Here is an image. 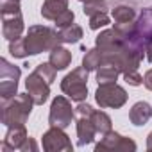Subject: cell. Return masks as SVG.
Wrapping results in <instances>:
<instances>
[{
  "label": "cell",
  "instance_id": "4dcf8cb0",
  "mask_svg": "<svg viewBox=\"0 0 152 152\" xmlns=\"http://www.w3.org/2000/svg\"><path fill=\"white\" fill-rule=\"evenodd\" d=\"M145 57H147L148 63H152V41L145 45Z\"/></svg>",
  "mask_w": 152,
  "mask_h": 152
},
{
  "label": "cell",
  "instance_id": "d4e9b609",
  "mask_svg": "<svg viewBox=\"0 0 152 152\" xmlns=\"http://www.w3.org/2000/svg\"><path fill=\"white\" fill-rule=\"evenodd\" d=\"M20 11V0H0V15H15Z\"/></svg>",
  "mask_w": 152,
  "mask_h": 152
},
{
  "label": "cell",
  "instance_id": "f1b7e54d",
  "mask_svg": "<svg viewBox=\"0 0 152 152\" xmlns=\"http://www.w3.org/2000/svg\"><path fill=\"white\" fill-rule=\"evenodd\" d=\"M27 150H38V145H36V141L32 138H27V141L22 147V152H27Z\"/></svg>",
  "mask_w": 152,
  "mask_h": 152
},
{
  "label": "cell",
  "instance_id": "8992f818",
  "mask_svg": "<svg viewBox=\"0 0 152 152\" xmlns=\"http://www.w3.org/2000/svg\"><path fill=\"white\" fill-rule=\"evenodd\" d=\"M41 143H43V150H47V152H72L73 150V145H72L68 134L61 127H50L43 134Z\"/></svg>",
  "mask_w": 152,
  "mask_h": 152
},
{
  "label": "cell",
  "instance_id": "cb8c5ba5",
  "mask_svg": "<svg viewBox=\"0 0 152 152\" xmlns=\"http://www.w3.org/2000/svg\"><path fill=\"white\" fill-rule=\"evenodd\" d=\"M34 72H38L41 77H43L47 83H50V84L56 81V72H57V70H56L50 63H41V64H38Z\"/></svg>",
  "mask_w": 152,
  "mask_h": 152
},
{
  "label": "cell",
  "instance_id": "4fadbf2b",
  "mask_svg": "<svg viewBox=\"0 0 152 152\" xmlns=\"http://www.w3.org/2000/svg\"><path fill=\"white\" fill-rule=\"evenodd\" d=\"M152 118V106L148 102H136L129 111V120L132 125H145Z\"/></svg>",
  "mask_w": 152,
  "mask_h": 152
},
{
  "label": "cell",
  "instance_id": "ac0fdd59",
  "mask_svg": "<svg viewBox=\"0 0 152 152\" xmlns=\"http://www.w3.org/2000/svg\"><path fill=\"white\" fill-rule=\"evenodd\" d=\"M91 122H93V125H95V129H97V134H100V136H104L106 132H109V131H111V125H113L109 115L104 113V111H93Z\"/></svg>",
  "mask_w": 152,
  "mask_h": 152
},
{
  "label": "cell",
  "instance_id": "ffe728a7",
  "mask_svg": "<svg viewBox=\"0 0 152 152\" xmlns=\"http://www.w3.org/2000/svg\"><path fill=\"white\" fill-rule=\"evenodd\" d=\"M111 16L115 20V23H129V22H134L136 11L131 6H116L111 11Z\"/></svg>",
  "mask_w": 152,
  "mask_h": 152
},
{
  "label": "cell",
  "instance_id": "2e32d148",
  "mask_svg": "<svg viewBox=\"0 0 152 152\" xmlns=\"http://www.w3.org/2000/svg\"><path fill=\"white\" fill-rule=\"evenodd\" d=\"M120 75V70L115 66V64H109V63H102L97 70V83L99 84H104V83H116Z\"/></svg>",
  "mask_w": 152,
  "mask_h": 152
},
{
  "label": "cell",
  "instance_id": "f546056e",
  "mask_svg": "<svg viewBox=\"0 0 152 152\" xmlns=\"http://www.w3.org/2000/svg\"><path fill=\"white\" fill-rule=\"evenodd\" d=\"M143 84H145V88H147V90H150V91H152V70H148V72L143 75Z\"/></svg>",
  "mask_w": 152,
  "mask_h": 152
},
{
  "label": "cell",
  "instance_id": "d6a6232c",
  "mask_svg": "<svg viewBox=\"0 0 152 152\" xmlns=\"http://www.w3.org/2000/svg\"><path fill=\"white\" fill-rule=\"evenodd\" d=\"M79 2H83V4H86V2H93V0H79Z\"/></svg>",
  "mask_w": 152,
  "mask_h": 152
},
{
  "label": "cell",
  "instance_id": "1f68e13d",
  "mask_svg": "<svg viewBox=\"0 0 152 152\" xmlns=\"http://www.w3.org/2000/svg\"><path fill=\"white\" fill-rule=\"evenodd\" d=\"M147 150H150V152H152V132L147 136Z\"/></svg>",
  "mask_w": 152,
  "mask_h": 152
},
{
  "label": "cell",
  "instance_id": "7c38bea8",
  "mask_svg": "<svg viewBox=\"0 0 152 152\" xmlns=\"http://www.w3.org/2000/svg\"><path fill=\"white\" fill-rule=\"evenodd\" d=\"M136 31L145 45L152 41V7H147L140 13L136 20Z\"/></svg>",
  "mask_w": 152,
  "mask_h": 152
},
{
  "label": "cell",
  "instance_id": "9a60e30c",
  "mask_svg": "<svg viewBox=\"0 0 152 152\" xmlns=\"http://www.w3.org/2000/svg\"><path fill=\"white\" fill-rule=\"evenodd\" d=\"M48 63L56 68V70H64L70 66L72 63V52L64 47H56L50 50V56H48Z\"/></svg>",
  "mask_w": 152,
  "mask_h": 152
},
{
  "label": "cell",
  "instance_id": "603a6c76",
  "mask_svg": "<svg viewBox=\"0 0 152 152\" xmlns=\"http://www.w3.org/2000/svg\"><path fill=\"white\" fill-rule=\"evenodd\" d=\"M106 25H109L107 11H100V13H95L90 16V29L91 31H99L100 27H106Z\"/></svg>",
  "mask_w": 152,
  "mask_h": 152
},
{
  "label": "cell",
  "instance_id": "484cf974",
  "mask_svg": "<svg viewBox=\"0 0 152 152\" xmlns=\"http://www.w3.org/2000/svg\"><path fill=\"white\" fill-rule=\"evenodd\" d=\"M83 11H84L86 16H91V15H95V13L107 11V6H106L104 0H93V2H86V4H84Z\"/></svg>",
  "mask_w": 152,
  "mask_h": 152
},
{
  "label": "cell",
  "instance_id": "83f0119b",
  "mask_svg": "<svg viewBox=\"0 0 152 152\" xmlns=\"http://www.w3.org/2000/svg\"><path fill=\"white\" fill-rule=\"evenodd\" d=\"M124 79H125V83L131 84V86H141V84H143V77L138 73V70L124 73Z\"/></svg>",
  "mask_w": 152,
  "mask_h": 152
},
{
  "label": "cell",
  "instance_id": "9c48e42d",
  "mask_svg": "<svg viewBox=\"0 0 152 152\" xmlns=\"http://www.w3.org/2000/svg\"><path fill=\"white\" fill-rule=\"evenodd\" d=\"M23 18H22V13H15V15H2V34L6 39L13 41V39H18L22 38L23 34Z\"/></svg>",
  "mask_w": 152,
  "mask_h": 152
},
{
  "label": "cell",
  "instance_id": "30bf717a",
  "mask_svg": "<svg viewBox=\"0 0 152 152\" xmlns=\"http://www.w3.org/2000/svg\"><path fill=\"white\" fill-rule=\"evenodd\" d=\"M27 131H25V125H13L7 129L6 132V138L2 141V152H7V150H22L23 143L27 141Z\"/></svg>",
  "mask_w": 152,
  "mask_h": 152
},
{
  "label": "cell",
  "instance_id": "d6986e66",
  "mask_svg": "<svg viewBox=\"0 0 152 152\" xmlns=\"http://www.w3.org/2000/svg\"><path fill=\"white\" fill-rule=\"evenodd\" d=\"M22 75L20 66L11 64L7 59H0V81H18Z\"/></svg>",
  "mask_w": 152,
  "mask_h": 152
},
{
  "label": "cell",
  "instance_id": "44dd1931",
  "mask_svg": "<svg viewBox=\"0 0 152 152\" xmlns=\"http://www.w3.org/2000/svg\"><path fill=\"white\" fill-rule=\"evenodd\" d=\"M102 64V52L95 47L91 50H88L83 57V66L88 70V72H93V70H99V66Z\"/></svg>",
  "mask_w": 152,
  "mask_h": 152
},
{
  "label": "cell",
  "instance_id": "7a4b0ae2",
  "mask_svg": "<svg viewBox=\"0 0 152 152\" xmlns=\"http://www.w3.org/2000/svg\"><path fill=\"white\" fill-rule=\"evenodd\" d=\"M25 48L29 56H36L41 52H50L52 48L59 47L63 41L59 39L57 31L45 27V25H32L25 34Z\"/></svg>",
  "mask_w": 152,
  "mask_h": 152
},
{
  "label": "cell",
  "instance_id": "ba28073f",
  "mask_svg": "<svg viewBox=\"0 0 152 152\" xmlns=\"http://www.w3.org/2000/svg\"><path fill=\"white\" fill-rule=\"evenodd\" d=\"M95 150L97 152H100V150H131V152H134L136 143L131 138H125V136H122V134H118L115 131H109L95 145Z\"/></svg>",
  "mask_w": 152,
  "mask_h": 152
},
{
  "label": "cell",
  "instance_id": "5b68a950",
  "mask_svg": "<svg viewBox=\"0 0 152 152\" xmlns=\"http://www.w3.org/2000/svg\"><path fill=\"white\" fill-rule=\"evenodd\" d=\"M73 118H75V109L72 107V102L66 97L57 95L52 100L50 113H48V124H50V127L66 129L68 125H72Z\"/></svg>",
  "mask_w": 152,
  "mask_h": 152
},
{
  "label": "cell",
  "instance_id": "7402d4cb",
  "mask_svg": "<svg viewBox=\"0 0 152 152\" xmlns=\"http://www.w3.org/2000/svg\"><path fill=\"white\" fill-rule=\"evenodd\" d=\"M9 54L13 57H20V59L27 57L29 54H27V48H25V39L23 38H18V39L9 41Z\"/></svg>",
  "mask_w": 152,
  "mask_h": 152
},
{
  "label": "cell",
  "instance_id": "e0dca14e",
  "mask_svg": "<svg viewBox=\"0 0 152 152\" xmlns=\"http://www.w3.org/2000/svg\"><path fill=\"white\" fill-rule=\"evenodd\" d=\"M57 34H59V39L63 43H77L81 38H83V27L77 25V23H72L68 27H63V29H57Z\"/></svg>",
  "mask_w": 152,
  "mask_h": 152
},
{
  "label": "cell",
  "instance_id": "277c9868",
  "mask_svg": "<svg viewBox=\"0 0 152 152\" xmlns=\"http://www.w3.org/2000/svg\"><path fill=\"white\" fill-rule=\"evenodd\" d=\"M95 100L102 109L106 107L118 109L127 102V91L116 83H104V84H99L95 91Z\"/></svg>",
  "mask_w": 152,
  "mask_h": 152
},
{
  "label": "cell",
  "instance_id": "8fae6325",
  "mask_svg": "<svg viewBox=\"0 0 152 152\" xmlns=\"http://www.w3.org/2000/svg\"><path fill=\"white\" fill-rule=\"evenodd\" d=\"M77 120V143L79 147H84L88 143H91L95 140V134H97V129L91 122V116H75Z\"/></svg>",
  "mask_w": 152,
  "mask_h": 152
},
{
  "label": "cell",
  "instance_id": "5bb4252c",
  "mask_svg": "<svg viewBox=\"0 0 152 152\" xmlns=\"http://www.w3.org/2000/svg\"><path fill=\"white\" fill-rule=\"evenodd\" d=\"M68 9V0H45L41 6V16L45 20H56L61 13Z\"/></svg>",
  "mask_w": 152,
  "mask_h": 152
},
{
  "label": "cell",
  "instance_id": "4316f807",
  "mask_svg": "<svg viewBox=\"0 0 152 152\" xmlns=\"http://www.w3.org/2000/svg\"><path fill=\"white\" fill-rule=\"evenodd\" d=\"M73 20H75V15H73V11H70V9H66L64 13H61L56 20H54V23H56V27L57 29H63V27H68V25H72L73 23Z\"/></svg>",
  "mask_w": 152,
  "mask_h": 152
},
{
  "label": "cell",
  "instance_id": "3957f363",
  "mask_svg": "<svg viewBox=\"0 0 152 152\" xmlns=\"http://www.w3.org/2000/svg\"><path fill=\"white\" fill-rule=\"evenodd\" d=\"M61 91L75 102H83L88 97V70L84 66L72 70L61 81Z\"/></svg>",
  "mask_w": 152,
  "mask_h": 152
},
{
  "label": "cell",
  "instance_id": "6da1fadb",
  "mask_svg": "<svg viewBox=\"0 0 152 152\" xmlns=\"http://www.w3.org/2000/svg\"><path fill=\"white\" fill-rule=\"evenodd\" d=\"M32 106H34V100L29 93H16L13 99L2 100V106H0V109H2V124L7 127L25 125L31 116Z\"/></svg>",
  "mask_w": 152,
  "mask_h": 152
},
{
  "label": "cell",
  "instance_id": "52a82bcc",
  "mask_svg": "<svg viewBox=\"0 0 152 152\" xmlns=\"http://www.w3.org/2000/svg\"><path fill=\"white\" fill-rule=\"evenodd\" d=\"M25 88H27V93L32 97L34 104L36 106H43L47 100H48V95H50V83H47L38 72H32L27 75L25 79Z\"/></svg>",
  "mask_w": 152,
  "mask_h": 152
}]
</instances>
